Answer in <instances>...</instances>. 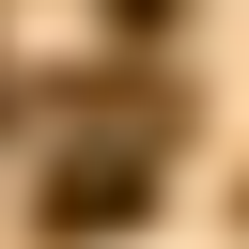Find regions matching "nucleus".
Returning a JSON list of instances; mask_svg holds the SVG:
<instances>
[{"label": "nucleus", "instance_id": "nucleus-1", "mask_svg": "<svg viewBox=\"0 0 249 249\" xmlns=\"http://www.w3.org/2000/svg\"><path fill=\"white\" fill-rule=\"evenodd\" d=\"M156 202V140H109V156H78L62 187H47V233H109V218H140Z\"/></svg>", "mask_w": 249, "mask_h": 249}]
</instances>
